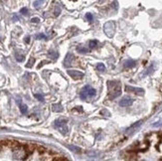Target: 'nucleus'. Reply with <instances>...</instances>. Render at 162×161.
Returning a JSON list of instances; mask_svg holds the SVG:
<instances>
[{"label": "nucleus", "instance_id": "nucleus-6", "mask_svg": "<svg viewBox=\"0 0 162 161\" xmlns=\"http://www.w3.org/2000/svg\"><path fill=\"white\" fill-rule=\"evenodd\" d=\"M72 60H74L73 54L69 53V54H68L67 56H66V59H65V62H64V65H65L66 67H69V66H71V64H72Z\"/></svg>", "mask_w": 162, "mask_h": 161}, {"label": "nucleus", "instance_id": "nucleus-19", "mask_svg": "<svg viewBox=\"0 0 162 161\" xmlns=\"http://www.w3.org/2000/svg\"><path fill=\"white\" fill-rule=\"evenodd\" d=\"M101 115H106V117H109V115H111L109 111H107L106 110H102V111H101Z\"/></svg>", "mask_w": 162, "mask_h": 161}, {"label": "nucleus", "instance_id": "nucleus-13", "mask_svg": "<svg viewBox=\"0 0 162 161\" xmlns=\"http://www.w3.org/2000/svg\"><path fill=\"white\" fill-rule=\"evenodd\" d=\"M15 58H16V60L18 62H23L24 60H25V57H24V55L20 54V53H15Z\"/></svg>", "mask_w": 162, "mask_h": 161}, {"label": "nucleus", "instance_id": "nucleus-21", "mask_svg": "<svg viewBox=\"0 0 162 161\" xmlns=\"http://www.w3.org/2000/svg\"><path fill=\"white\" fill-rule=\"evenodd\" d=\"M36 39H46V36H45L44 34H38L37 36H36Z\"/></svg>", "mask_w": 162, "mask_h": 161}, {"label": "nucleus", "instance_id": "nucleus-17", "mask_svg": "<svg viewBox=\"0 0 162 161\" xmlns=\"http://www.w3.org/2000/svg\"><path fill=\"white\" fill-rule=\"evenodd\" d=\"M35 63V60H34L33 58H31L30 60H29V62L26 64V68H31L32 66H33V64Z\"/></svg>", "mask_w": 162, "mask_h": 161}, {"label": "nucleus", "instance_id": "nucleus-11", "mask_svg": "<svg viewBox=\"0 0 162 161\" xmlns=\"http://www.w3.org/2000/svg\"><path fill=\"white\" fill-rule=\"evenodd\" d=\"M77 51H78L79 53H81V54H86V53H89V49L88 48H86L84 46H78L77 47Z\"/></svg>", "mask_w": 162, "mask_h": 161}, {"label": "nucleus", "instance_id": "nucleus-20", "mask_svg": "<svg viewBox=\"0 0 162 161\" xmlns=\"http://www.w3.org/2000/svg\"><path fill=\"white\" fill-rule=\"evenodd\" d=\"M49 55H50L53 59H57V58H58V56H59L57 52H50V53H49Z\"/></svg>", "mask_w": 162, "mask_h": 161}, {"label": "nucleus", "instance_id": "nucleus-15", "mask_svg": "<svg viewBox=\"0 0 162 161\" xmlns=\"http://www.w3.org/2000/svg\"><path fill=\"white\" fill-rule=\"evenodd\" d=\"M96 69H98L100 72H105V71H106V67H105V65H103L102 63L98 64V65H96Z\"/></svg>", "mask_w": 162, "mask_h": 161}, {"label": "nucleus", "instance_id": "nucleus-22", "mask_svg": "<svg viewBox=\"0 0 162 161\" xmlns=\"http://www.w3.org/2000/svg\"><path fill=\"white\" fill-rule=\"evenodd\" d=\"M70 147H71V149L76 151V152H81V149L79 147H76V146H70Z\"/></svg>", "mask_w": 162, "mask_h": 161}, {"label": "nucleus", "instance_id": "nucleus-2", "mask_svg": "<svg viewBox=\"0 0 162 161\" xmlns=\"http://www.w3.org/2000/svg\"><path fill=\"white\" fill-rule=\"evenodd\" d=\"M67 122H68V119H65V118H59V119H56L55 122H54L55 126H56L64 135L68 132V128L66 127Z\"/></svg>", "mask_w": 162, "mask_h": 161}, {"label": "nucleus", "instance_id": "nucleus-1", "mask_svg": "<svg viewBox=\"0 0 162 161\" xmlns=\"http://www.w3.org/2000/svg\"><path fill=\"white\" fill-rule=\"evenodd\" d=\"M107 88H108V99L109 100H114L121 94L119 82L109 81V82H107Z\"/></svg>", "mask_w": 162, "mask_h": 161}, {"label": "nucleus", "instance_id": "nucleus-23", "mask_svg": "<svg viewBox=\"0 0 162 161\" xmlns=\"http://www.w3.org/2000/svg\"><path fill=\"white\" fill-rule=\"evenodd\" d=\"M39 21H40L39 18H33V19H32V22L33 23H38Z\"/></svg>", "mask_w": 162, "mask_h": 161}, {"label": "nucleus", "instance_id": "nucleus-7", "mask_svg": "<svg viewBox=\"0 0 162 161\" xmlns=\"http://www.w3.org/2000/svg\"><path fill=\"white\" fill-rule=\"evenodd\" d=\"M142 122H143V121H142V120H139V121L135 122V123H134L133 125H131L130 127L126 129V132H127V133H129L130 131H133L134 129H136V128H137V127H139L140 125L142 124Z\"/></svg>", "mask_w": 162, "mask_h": 161}, {"label": "nucleus", "instance_id": "nucleus-3", "mask_svg": "<svg viewBox=\"0 0 162 161\" xmlns=\"http://www.w3.org/2000/svg\"><path fill=\"white\" fill-rule=\"evenodd\" d=\"M125 92L127 93H133V94H139V95H143L144 94V89H140V88H134V87H130V86H125Z\"/></svg>", "mask_w": 162, "mask_h": 161}, {"label": "nucleus", "instance_id": "nucleus-5", "mask_svg": "<svg viewBox=\"0 0 162 161\" xmlns=\"http://www.w3.org/2000/svg\"><path fill=\"white\" fill-rule=\"evenodd\" d=\"M132 102H133V100L132 99H130V98H123L121 99V100H119V106H122V107H126V106H130L132 105Z\"/></svg>", "mask_w": 162, "mask_h": 161}, {"label": "nucleus", "instance_id": "nucleus-16", "mask_svg": "<svg viewBox=\"0 0 162 161\" xmlns=\"http://www.w3.org/2000/svg\"><path fill=\"white\" fill-rule=\"evenodd\" d=\"M98 44H99V42H98L96 40H93V41H89V48H95Z\"/></svg>", "mask_w": 162, "mask_h": 161}, {"label": "nucleus", "instance_id": "nucleus-27", "mask_svg": "<svg viewBox=\"0 0 162 161\" xmlns=\"http://www.w3.org/2000/svg\"><path fill=\"white\" fill-rule=\"evenodd\" d=\"M21 13H22V14H26V13H27V9H25V8H23L22 10H21Z\"/></svg>", "mask_w": 162, "mask_h": 161}, {"label": "nucleus", "instance_id": "nucleus-9", "mask_svg": "<svg viewBox=\"0 0 162 161\" xmlns=\"http://www.w3.org/2000/svg\"><path fill=\"white\" fill-rule=\"evenodd\" d=\"M135 65H136V62L135 61L127 60V61L124 62V68H126V69H130V68L135 67Z\"/></svg>", "mask_w": 162, "mask_h": 161}, {"label": "nucleus", "instance_id": "nucleus-4", "mask_svg": "<svg viewBox=\"0 0 162 161\" xmlns=\"http://www.w3.org/2000/svg\"><path fill=\"white\" fill-rule=\"evenodd\" d=\"M68 75L70 77H72L74 80H81L85 76L84 73L80 72V71H74V70H68Z\"/></svg>", "mask_w": 162, "mask_h": 161}, {"label": "nucleus", "instance_id": "nucleus-10", "mask_svg": "<svg viewBox=\"0 0 162 161\" xmlns=\"http://www.w3.org/2000/svg\"><path fill=\"white\" fill-rule=\"evenodd\" d=\"M52 110H53V111H55V112H61L63 111V106L60 104H54L52 106Z\"/></svg>", "mask_w": 162, "mask_h": 161}, {"label": "nucleus", "instance_id": "nucleus-14", "mask_svg": "<svg viewBox=\"0 0 162 161\" xmlns=\"http://www.w3.org/2000/svg\"><path fill=\"white\" fill-rule=\"evenodd\" d=\"M27 111H28V107H27V106L26 105H20V111H21V113H23V114H25L26 112H27Z\"/></svg>", "mask_w": 162, "mask_h": 161}, {"label": "nucleus", "instance_id": "nucleus-18", "mask_svg": "<svg viewBox=\"0 0 162 161\" xmlns=\"http://www.w3.org/2000/svg\"><path fill=\"white\" fill-rule=\"evenodd\" d=\"M35 98H36V99H38V100H39L40 101H44V96H43L42 94H35Z\"/></svg>", "mask_w": 162, "mask_h": 161}, {"label": "nucleus", "instance_id": "nucleus-12", "mask_svg": "<svg viewBox=\"0 0 162 161\" xmlns=\"http://www.w3.org/2000/svg\"><path fill=\"white\" fill-rule=\"evenodd\" d=\"M95 89H93V88H90L89 86H88V95H89V98H92V96H95Z\"/></svg>", "mask_w": 162, "mask_h": 161}, {"label": "nucleus", "instance_id": "nucleus-8", "mask_svg": "<svg viewBox=\"0 0 162 161\" xmlns=\"http://www.w3.org/2000/svg\"><path fill=\"white\" fill-rule=\"evenodd\" d=\"M80 96H81L82 100H87L89 98V95H88V86H86L84 89H82V92L80 94Z\"/></svg>", "mask_w": 162, "mask_h": 161}, {"label": "nucleus", "instance_id": "nucleus-26", "mask_svg": "<svg viewBox=\"0 0 162 161\" xmlns=\"http://www.w3.org/2000/svg\"><path fill=\"white\" fill-rule=\"evenodd\" d=\"M24 41H25V43H29V42H30V37H29V36L28 37H26Z\"/></svg>", "mask_w": 162, "mask_h": 161}, {"label": "nucleus", "instance_id": "nucleus-24", "mask_svg": "<svg viewBox=\"0 0 162 161\" xmlns=\"http://www.w3.org/2000/svg\"><path fill=\"white\" fill-rule=\"evenodd\" d=\"M87 18L89 19V21H92V20H93V17H92V15H90V14H88V15H87Z\"/></svg>", "mask_w": 162, "mask_h": 161}, {"label": "nucleus", "instance_id": "nucleus-25", "mask_svg": "<svg viewBox=\"0 0 162 161\" xmlns=\"http://www.w3.org/2000/svg\"><path fill=\"white\" fill-rule=\"evenodd\" d=\"M46 63H47V62H42V63H40V64H39V66H38V69H40V68L42 67L43 65H45Z\"/></svg>", "mask_w": 162, "mask_h": 161}]
</instances>
